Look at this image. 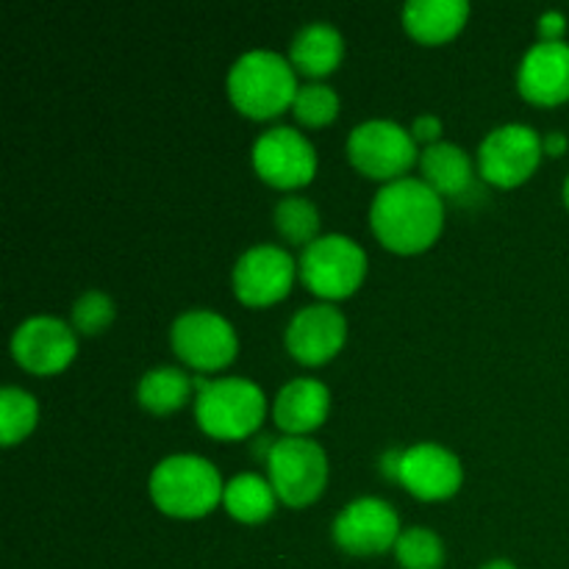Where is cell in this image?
Instances as JSON below:
<instances>
[{
  "mask_svg": "<svg viewBox=\"0 0 569 569\" xmlns=\"http://www.w3.org/2000/svg\"><path fill=\"white\" fill-rule=\"evenodd\" d=\"M445 222V203L422 178H395L378 187L370 206L376 237L398 253H417L433 244Z\"/></svg>",
  "mask_w": 569,
  "mask_h": 569,
  "instance_id": "1",
  "label": "cell"
},
{
  "mask_svg": "<svg viewBox=\"0 0 569 569\" xmlns=\"http://www.w3.org/2000/svg\"><path fill=\"white\" fill-rule=\"evenodd\" d=\"M567 133L565 131H548L542 137V150L550 156H561L567 150Z\"/></svg>",
  "mask_w": 569,
  "mask_h": 569,
  "instance_id": "30",
  "label": "cell"
},
{
  "mask_svg": "<svg viewBox=\"0 0 569 569\" xmlns=\"http://www.w3.org/2000/svg\"><path fill=\"white\" fill-rule=\"evenodd\" d=\"M517 87L528 100L542 106L569 98V44L565 39H539L522 56L517 67Z\"/></svg>",
  "mask_w": 569,
  "mask_h": 569,
  "instance_id": "16",
  "label": "cell"
},
{
  "mask_svg": "<svg viewBox=\"0 0 569 569\" xmlns=\"http://www.w3.org/2000/svg\"><path fill=\"white\" fill-rule=\"evenodd\" d=\"M537 28H539V37L548 39V42H556V39H561V33H565V28H567L565 11H556V9L545 11V14L539 17Z\"/></svg>",
  "mask_w": 569,
  "mask_h": 569,
  "instance_id": "29",
  "label": "cell"
},
{
  "mask_svg": "<svg viewBox=\"0 0 569 569\" xmlns=\"http://www.w3.org/2000/svg\"><path fill=\"white\" fill-rule=\"evenodd\" d=\"M11 353L26 370L48 376L64 370L76 359L78 339L61 317L33 315L26 317L11 333Z\"/></svg>",
  "mask_w": 569,
  "mask_h": 569,
  "instance_id": "13",
  "label": "cell"
},
{
  "mask_svg": "<svg viewBox=\"0 0 569 569\" xmlns=\"http://www.w3.org/2000/svg\"><path fill=\"white\" fill-rule=\"evenodd\" d=\"M298 261L287 248L259 242L244 250L233 264V292L248 306H267L289 292Z\"/></svg>",
  "mask_w": 569,
  "mask_h": 569,
  "instance_id": "12",
  "label": "cell"
},
{
  "mask_svg": "<svg viewBox=\"0 0 569 569\" xmlns=\"http://www.w3.org/2000/svg\"><path fill=\"white\" fill-rule=\"evenodd\" d=\"M565 203H567V209H569V176H567V181H565Z\"/></svg>",
  "mask_w": 569,
  "mask_h": 569,
  "instance_id": "32",
  "label": "cell"
},
{
  "mask_svg": "<svg viewBox=\"0 0 569 569\" xmlns=\"http://www.w3.org/2000/svg\"><path fill=\"white\" fill-rule=\"evenodd\" d=\"M298 272L306 287L320 298H348L365 278L367 253L356 239L345 233H320L300 253Z\"/></svg>",
  "mask_w": 569,
  "mask_h": 569,
  "instance_id": "5",
  "label": "cell"
},
{
  "mask_svg": "<svg viewBox=\"0 0 569 569\" xmlns=\"http://www.w3.org/2000/svg\"><path fill=\"white\" fill-rule=\"evenodd\" d=\"M170 345L194 370H220L237 356V331L214 309H189L172 320Z\"/></svg>",
  "mask_w": 569,
  "mask_h": 569,
  "instance_id": "9",
  "label": "cell"
},
{
  "mask_svg": "<svg viewBox=\"0 0 569 569\" xmlns=\"http://www.w3.org/2000/svg\"><path fill=\"white\" fill-rule=\"evenodd\" d=\"M267 472L278 498L289 506H309L328 481V456L309 437H281L267 453Z\"/></svg>",
  "mask_w": 569,
  "mask_h": 569,
  "instance_id": "6",
  "label": "cell"
},
{
  "mask_svg": "<svg viewBox=\"0 0 569 569\" xmlns=\"http://www.w3.org/2000/svg\"><path fill=\"white\" fill-rule=\"evenodd\" d=\"M253 167L272 187H303L317 172V150L298 128L272 126L253 142Z\"/></svg>",
  "mask_w": 569,
  "mask_h": 569,
  "instance_id": "10",
  "label": "cell"
},
{
  "mask_svg": "<svg viewBox=\"0 0 569 569\" xmlns=\"http://www.w3.org/2000/svg\"><path fill=\"white\" fill-rule=\"evenodd\" d=\"M420 172L422 181L439 194V198H459L472 187V159L465 148L456 142L426 144L420 153Z\"/></svg>",
  "mask_w": 569,
  "mask_h": 569,
  "instance_id": "19",
  "label": "cell"
},
{
  "mask_svg": "<svg viewBox=\"0 0 569 569\" xmlns=\"http://www.w3.org/2000/svg\"><path fill=\"white\" fill-rule=\"evenodd\" d=\"M114 320V300L100 289H87L81 298L72 303V326L87 337L103 331L109 322Z\"/></svg>",
  "mask_w": 569,
  "mask_h": 569,
  "instance_id": "27",
  "label": "cell"
},
{
  "mask_svg": "<svg viewBox=\"0 0 569 569\" xmlns=\"http://www.w3.org/2000/svg\"><path fill=\"white\" fill-rule=\"evenodd\" d=\"M292 111L306 126H328L339 114V94L328 83L306 81L298 87V94L292 100Z\"/></svg>",
  "mask_w": 569,
  "mask_h": 569,
  "instance_id": "26",
  "label": "cell"
},
{
  "mask_svg": "<svg viewBox=\"0 0 569 569\" xmlns=\"http://www.w3.org/2000/svg\"><path fill=\"white\" fill-rule=\"evenodd\" d=\"M298 87L292 61L270 48L244 50L228 70L231 103L256 120H267L289 109Z\"/></svg>",
  "mask_w": 569,
  "mask_h": 569,
  "instance_id": "2",
  "label": "cell"
},
{
  "mask_svg": "<svg viewBox=\"0 0 569 569\" xmlns=\"http://www.w3.org/2000/svg\"><path fill=\"white\" fill-rule=\"evenodd\" d=\"M481 569H517V567L511 565L509 559H492V561H487Z\"/></svg>",
  "mask_w": 569,
  "mask_h": 569,
  "instance_id": "31",
  "label": "cell"
},
{
  "mask_svg": "<svg viewBox=\"0 0 569 569\" xmlns=\"http://www.w3.org/2000/svg\"><path fill=\"white\" fill-rule=\"evenodd\" d=\"M272 220H276L278 233L287 239L289 244H309L320 237V211L303 194H287L276 203L272 211Z\"/></svg>",
  "mask_w": 569,
  "mask_h": 569,
  "instance_id": "23",
  "label": "cell"
},
{
  "mask_svg": "<svg viewBox=\"0 0 569 569\" xmlns=\"http://www.w3.org/2000/svg\"><path fill=\"white\" fill-rule=\"evenodd\" d=\"M395 559L403 569H439L445 561V545L433 528H403L395 542Z\"/></svg>",
  "mask_w": 569,
  "mask_h": 569,
  "instance_id": "25",
  "label": "cell"
},
{
  "mask_svg": "<svg viewBox=\"0 0 569 569\" xmlns=\"http://www.w3.org/2000/svg\"><path fill=\"white\" fill-rule=\"evenodd\" d=\"M276 489L259 472H237L222 489V506L239 522H261L276 511Z\"/></svg>",
  "mask_w": 569,
  "mask_h": 569,
  "instance_id": "21",
  "label": "cell"
},
{
  "mask_svg": "<svg viewBox=\"0 0 569 569\" xmlns=\"http://www.w3.org/2000/svg\"><path fill=\"white\" fill-rule=\"evenodd\" d=\"M417 139L409 128L400 122L376 117L365 120L350 131L348 137V159L359 167L365 176L381 178L383 183L403 178V172L417 159Z\"/></svg>",
  "mask_w": 569,
  "mask_h": 569,
  "instance_id": "7",
  "label": "cell"
},
{
  "mask_svg": "<svg viewBox=\"0 0 569 569\" xmlns=\"http://www.w3.org/2000/svg\"><path fill=\"white\" fill-rule=\"evenodd\" d=\"M406 31L420 42H445L456 37L470 17L467 0H409L400 11Z\"/></svg>",
  "mask_w": 569,
  "mask_h": 569,
  "instance_id": "20",
  "label": "cell"
},
{
  "mask_svg": "<svg viewBox=\"0 0 569 569\" xmlns=\"http://www.w3.org/2000/svg\"><path fill=\"white\" fill-rule=\"evenodd\" d=\"M439 133H442V120H439L437 114H420L415 120V126H411V137H415L417 142L433 144L439 142Z\"/></svg>",
  "mask_w": 569,
  "mask_h": 569,
  "instance_id": "28",
  "label": "cell"
},
{
  "mask_svg": "<svg viewBox=\"0 0 569 569\" xmlns=\"http://www.w3.org/2000/svg\"><path fill=\"white\" fill-rule=\"evenodd\" d=\"M39 420V403L28 389L3 387L0 389V439L6 448L17 445L33 431Z\"/></svg>",
  "mask_w": 569,
  "mask_h": 569,
  "instance_id": "24",
  "label": "cell"
},
{
  "mask_svg": "<svg viewBox=\"0 0 569 569\" xmlns=\"http://www.w3.org/2000/svg\"><path fill=\"white\" fill-rule=\"evenodd\" d=\"M194 381L178 367H153L137 383V400L153 415H170L181 409L192 395Z\"/></svg>",
  "mask_w": 569,
  "mask_h": 569,
  "instance_id": "22",
  "label": "cell"
},
{
  "mask_svg": "<svg viewBox=\"0 0 569 569\" xmlns=\"http://www.w3.org/2000/svg\"><path fill=\"white\" fill-rule=\"evenodd\" d=\"M150 498L170 517H203L222 500L220 472L198 453H172L150 472Z\"/></svg>",
  "mask_w": 569,
  "mask_h": 569,
  "instance_id": "3",
  "label": "cell"
},
{
  "mask_svg": "<svg viewBox=\"0 0 569 569\" xmlns=\"http://www.w3.org/2000/svg\"><path fill=\"white\" fill-rule=\"evenodd\" d=\"M331 409V392L317 378H292L272 400V420L287 437H306L322 426Z\"/></svg>",
  "mask_w": 569,
  "mask_h": 569,
  "instance_id": "17",
  "label": "cell"
},
{
  "mask_svg": "<svg viewBox=\"0 0 569 569\" xmlns=\"http://www.w3.org/2000/svg\"><path fill=\"white\" fill-rule=\"evenodd\" d=\"M345 56V39L339 33V28H333L331 22L315 20L306 22L303 28H298L289 42V61H292L295 70L306 72V76H328L339 67Z\"/></svg>",
  "mask_w": 569,
  "mask_h": 569,
  "instance_id": "18",
  "label": "cell"
},
{
  "mask_svg": "<svg viewBox=\"0 0 569 569\" xmlns=\"http://www.w3.org/2000/svg\"><path fill=\"white\" fill-rule=\"evenodd\" d=\"M459 456L439 442H415L400 456L398 481L422 500L450 498L461 487Z\"/></svg>",
  "mask_w": 569,
  "mask_h": 569,
  "instance_id": "15",
  "label": "cell"
},
{
  "mask_svg": "<svg viewBox=\"0 0 569 569\" xmlns=\"http://www.w3.org/2000/svg\"><path fill=\"white\" fill-rule=\"evenodd\" d=\"M348 337V320L333 303H311L292 315L283 342L303 365H322L339 353Z\"/></svg>",
  "mask_w": 569,
  "mask_h": 569,
  "instance_id": "14",
  "label": "cell"
},
{
  "mask_svg": "<svg viewBox=\"0 0 569 569\" xmlns=\"http://www.w3.org/2000/svg\"><path fill=\"white\" fill-rule=\"evenodd\" d=\"M194 417L209 437L244 439L261 426L267 411L264 389L242 376H226L206 381L194 378Z\"/></svg>",
  "mask_w": 569,
  "mask_h": 569,
  "instance_id": "4",
  "label": "cell"
},
{
  "mask_svg": "<svg viewBox=\"0 0 569 569\" xmlns=\"http://www.w3.org/2000/svg\"><path fill=\"white\" fill-rule=\"evenodd\" d=\"M333 542L350 556H376L395 548L400 517L383 498H356L333 517Z\"/></svg>",
  "mask_w": 569,
  "mask_h": 569,
  "instance_id": "11",
  "label": "cell"
},
{
  "mask_svg": "<svg viewBox=\"0 0 569 569\" xmlns=\"http://www.w3.org/2000/svg\"><path fill=\"white\" fill-rule=\"evenodd\" d=\"M542 137L526 122H503L478 144V170L495 187H517L542 159Z\"/></svg>",
  "mask_w": 569,
  "mask_h": 569,
  "instance_id": "8",
  "label": "cell"
}]
</instances>
